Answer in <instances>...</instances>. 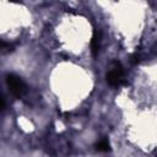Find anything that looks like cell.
I'll return each mask as SVG.
<instances>
[{
	"label": "cell",
	"mask_w": 157,
	"mask_h": 157,
	"mask_svg": "<svg viewBox=\"0 0 157 157\" xmlns=\"http://www.w3.org/2000/svg\"><path fill=\"white\" fill-rule=\"evenodd\" d=\"M107 82L113 87H119L120 85L125 83L124 78V67L120 63L114 61L107 72Z\"/></svg>",
	"instance_id": "obj_1"
},
{
	"label": "cell",
	"mask_w": 157,
	"mask_h": 157,
	"mask_svg": "<svg viewBox=\"0 0 157 157\" xmlns=\"http://www.w3.org/2000/svg\"><path fill=\"white\" fill-rule=\"evenodd\" d=\"M6 85L12 92V94L16 97H21L26 92V83L22 81L21 77L15 74H9L6 76Z\"/></svg>",
	"instance_id": "obj_2"
},
{
	"label": "cell",
	"mask_w": 157,
	"mask_h": 157,
	"mask_svg": "<svg viewBox=\"0 0 157 157\" xmlns=\"http://www.w3.org/2000/svg\"><path fill=\"white\" fill-rule=\"evenodd\" d=\"M99 47H101V32L94 31V33L92 36V40H91V49H92V53L94 55L98 53Z\"/></svg>",
	"instance_id": "obj_3"
},
{
	"label": "cell",
	"mask_w": 157,
	"mask_h": 157,
	"mask_svg": "<svg viewBox=\"0 0 157 157\" xmlns=\"http://www.w3.org/2000/svg\"><path fill=\"white\" fill-rule=\"evenodd\" d=\"M96 148H97L98 151L107 152V151L110 150V148H109V142H108L105 139H103V140H101V141H98V142L96 144Z\"/></svg>",
	"instance_id": "obj_4"
},
{
	"label": "cell",
	"mask_w": 157,
	"mask_h": 157,
	"mask_svg": "<svg viewBox=\"0 0 157 157\" xmlns=\"http://www.w3.org/2000/svg\"><path fill=\"white\" fill-rule=\"evenodd\" d=\"M5 108V102L2 99V97H0V110H2Z\"/></svg>",
	"instance_id": "obj_5"
},
{
	"label": "cell",
	"mask_w": 157,
	"mask_h": 157,
	"mask_svg": "<svg viewBox=\"0 0 157 157\" xmlns=\"http://www.w3.org/2000/svg\"><path fill=\"white\" fill-rule=\"evenodd\" d=\"M2 48H9V44H6L4 42H0V49H2Z\"/></svg>",
	"instance_id": "obj_6"
}]
</instances>
